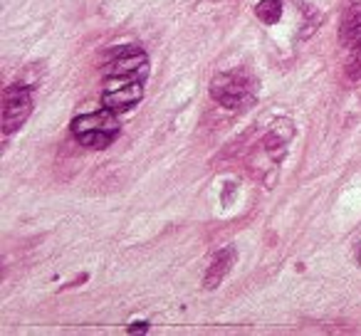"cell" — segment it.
Here are the masks:
<instances>
[{"instance_id": "6da1fadb", "label": "cell", "mask_w": 361, "mask_h": 336, "mask_svg": "<svg viewBox=\"0 0 361 336\" xmlns=\"http://www.w3.org/2000/svg\"><path fill=\"white\" fill-rule=\"evenodd\" d=\"M149 77V57L144 50L134 45H126L116 50L114 55L106 60L104 70H102V80H104V89H119L126 85H136V82H146Z\"/></svg>"}, {"instance_id": "7a4b0ae2", "label": "cell", "mask_w": 361, "mask_h": 336, "mask_svg": "<svg viewBox=\"0 0 361 336\" xmlns=\"http://www.w3.org/2000/svg\"><path fill=\"white\" fill-rule=\"evenodd\" d=\"M70 131L82 146L87 149H106L116 141L121 126L119 119L111 109H99V111H90V114H80L72 119Z\"/></svg>"}, {"instance_id": "3957f363", "label": "cell", "mask_w": 361, "mask_h": 336, "mask_svg": "<svg viewBox=\"0 0 361 336\" xmlns=\"http://www.w3.org/2000/svg\"><path fill=\"white\" fill-rule=\"evenodd\" d=\"M211 97L226 109H245L255 101L252 82L240 72H221L211 82Z\"/></svg>"}, {"instance_id": "277c9868", "label": "cell", "mask_w": 361, "mask_h": 336, "mask_svg": "<svg viewBox=\"0 0 361 336\" xmlns=\"http://www.w3.org/2000/svg\"><path fill=\"white\" fill-rule=\"evenodd\" d=\"M32 111V92L25 85H11L3 94V134L11 136L27 121Z\"/></svg>"}, {"instance_id": "5b68a950", "label": "cell", "mask_w": 361, "mask_h": 336, "mask_svg": "<svg viewBox=\"0 0 361 336\" xmlns=\"http://www.w3.org/2000/svg\"><path fill=\"white\" fill-rule=\"evenodd\" d=\"M141 99H144V82H136V85H126L119 89H104L102 106L111 109L114 114H121V111H129L131 106H136Z\"/></svg>"}, {"instance_id": "8992f818", "label": "cell", "mask_w": 361, "mask_h": 336, "mask_svg": "<svg viewBox=\"0 0 361 336\" xmlns=\"http://www.w3.org/2000/svg\"><path fill=\"white\" fill-rule=\"evenodd\" d=\"M233 257H235V252H233V247H228V250H223L221 255L213 260L211 270H208V275H206V287H211V290L213 287H218V282L223 280V275L231 270Z\"/></svg>"}, {"instance_id": "52a82bcc", "label": "cell", "mask_w": 361, "mask_h": 336, "mask_svg": "<svg viewBox=\"0 0 361 336\" xmlns=\"http://www.w3.org/2000/svg\"><path fill=\"white\" fill-rule=\"evenodd\" d=\"M255 13L265 25H275V23L282 18V3L280 0H260Z\"/></svg>"}, {"instance_id": "ba28073f", "label": "cell", "mask_w": 361, "mask_h": 336, "mask_svg": "<svg viewBox=\"0 0 361 336\" xmlns=\"http://www.w3.org/2000/svg\"><path fill=\"white\" fill-rule=\"evenodd\" d=\"M346 72L351 80H361V40L349 45V60H346Z\"/></svg>"}, {"instance_id": "9c48e42d", "label": "cell", "mask_w": 361, "mask_h": 336, "mask_svg": "<svg viewBox=\"0 0 361 336\" xmlns=\"http://www.w3.org/2000/svg\"><path fill=\"white\" fill-rule=\"evenodd\" d=\"M349 3H351L354 8H361V0H349Z\"/></svg>"}]
</instances>
